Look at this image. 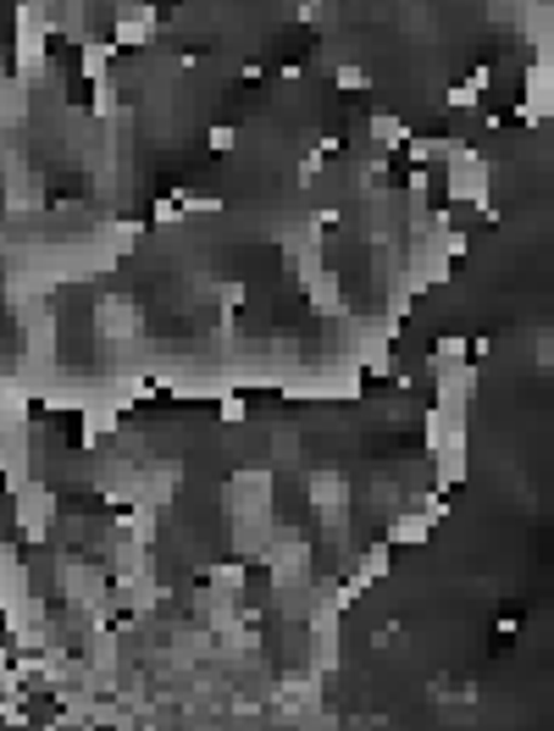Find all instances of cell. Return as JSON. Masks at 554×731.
<instances>
[{
    "instance_id": "obj_17",
    "label": "cell",
    "mask_w": 554,
    "mask_h": 731,
    "mask_svg": "<svg viewBox=\"0 0 554 731\" xmlns=\"http://www.w3.org/2000/svg\"><path fill=\"white\" fill-rule=\"evenodd\" d=\"M333 83H339L344 94H361V89H372V72L355 67V61H344V67H333Z\"/></svg>"
},
{
    "instance_id": "obj_18",
    "label": "cell",
    "mask_w": 554,
    "mask_h": 731,
    "mask_svg": "<svg viewBox=\"0 0 554 731\" xmlns=\"http://www.w3.org/2000/svg\"><path fill=\"white\" fill-rule=\"evenodd\" d=\"M94 89V117L100 122H111V117H122V100H117V89H111V78L105 83H89Z\"/></svg>"
},
{
    "instance_id": "obj_9",
    "label": "cell",
    "mask_w": 554,
    "mask_h": 731,
    "mask_svg": "<svg viewBox=\"0 0 554 731\" xmlns=\"http://www.w3.org/2000/svg\"><path fill=\"white\" fill-rule=\"evenodd\" d=\"M117 50H122L117 39H105V33H83V39H78V72H83V83H105Z\"/></svg>"
},
{
    "instance_id": "obj_11",
    "label": "cell",
    "mask_w": 554,
    "mask_h": 731,
    "mask_svg": "<svg viewBox=\"0 0 554 731\" xmlns=\"http://www.w3.org/2000/svg\"><path fill=\"white\" fill-rule=\"evenodd\" d=\"M477 393V361H461L450 366V371H433V399H444V404H466Z\"/></svg>"
},
{
    "instance_id": "obj_16",
    "label": "cell",
    "mask_w": 554,
    "mask_h": 731,
    "mask_svg": "<svg viewBox=\"0 0 554 731\" xmlns=\"http://www.w3.org/2000/svg\"><path fill=\"white\" fill-rule=\"evenodd\" d=\"M461 361H472V344H466V339H455V333H450V339H439V344H433V356H427L433 371H450V366H461Z\"/></svg>"
},
{
    "instance_id": "obj_6",
    "label": "cell",
    "mask_w": 554,
    "mask_h": 731,
    "mask_svg": "<svg viewBox=\"0 0 554 731\" xmlns=\"http://www.w3.org/2000/svg\"><path fill=\"white\" fill-rule=\"evenodd\" d=\"M122 410H128V399H83V404H78V443L94 449L105 432L122 427Z\"/></svg>"
},
{
    "instance_id": "obj_10",
    "label": "cell",
    "mask_w": 554,
    "mask_h": 731,
    "mask_svg": "<svg viewBox=\"0 0 554 731\" xmlns=\"http://www.w3.org/2000/svg\"><path fill=\"white\" fill-rule=\"evenodd\" d=\"M305 300H311L316 317H344V278H339L333 267H316V272L305 278Z\"/></svg>"
},
{
    "instance_id": "obj_7",
    "label": "cell",
    "mask_w": 554,
    "mask_h": 731,
    "mask_svg": "<svg viewBox=\"0 0 554 731\" xmlns=\"http://www.w3.org/2000/svg\"><path fill=\"white\" fill-rule=\"evenodd\" d=\"M433 532H439V515H427L422 504H405V510L389 521L383 538H389L394 549H422V543H433Z\"/></svg>"
},
{
    "instance_id": "obj_3",
    "label": "cell",
    "mask_w": 554,
    "mask_h": 731,
    "mask_svg": "<svg viewBox=\"0 0 554 731\" xmlns=\"http://www.w3.org/2000/svg\"><path fill=\"white\" fill-rule=\"evenodd\" d=\"M516 117H522V128L554 122V67H544L538 56H533L527 72H522V106H516Z\"/></svg>"
},
{
    "instance_id": "obj_20",
    "label": "cell",
    "mask_w": 554,
    "mask_h": 731,
    "mask_svg": "<svg viewBox=\"0 0 554 731\" xmlns=\"http://www.w3.org/2000/svg\"><path fill=\"white\" fill-rule=\"evenodd\" d=\"M205 577H211V588H216V593H239L244 565H216V571H205Z\"/></svg>"
},
{
    "instance_id": "obj_12",
    "label": "cell",
    "mask_w": 554,
    "mask_h": 731,
    "mask_svg": "<svg viewBox=\"0 0 554 731\" xmlns=\"http://www.w3.org/2000/svg\"><path fill=\"white\" fill-rule=\"evenodd\" d=\"M311 504H316V515L322 521H344V510H350V488L333 477V471H322V477H311Z\"/></svg>"
},
{
    "instance_id": "obj_2",
    "label": "cell",
    "mask_w": 554,
    "mask_h": 731,
    "mask_svg": "<svg viewBox=\"0 0 554 731\" xmlns=\"http://www.w3.org/2000/svg\"><path fill=\"white\" fill-rule=\"evenodd\" d=\"M44 0H22L17 6V78H39L44 72Z\"/></svg>"
},
{
    "instance_id": "obj_1",
    "label": "cell",
    "mask_w": 554,
    "mask_h": 731,
    "mask_svg": "<svg viewBox=\"0 0 554 731\" xmlns=\"http://www.w3.org/2000/svg\"><path fill=\"white\" fill-rule=\"evenodd\" d=\"M488 194H494V167H488V156H477V150L466 144L455 161H444V200H450V206H488Z\"/></svg>"
},
{
    "instance_id": "obj_21",
    "label": "cell",
    "mask_w": 554,
    "mask_h": 731,
    "mask_svg": "<svg viewBox=\"0 0 554 731\" xmlns=\"http://www.w3.org/2000/svg\"><path fill=\"white\" fill-rule=\"evenodd\" d=\"M216 399H222V404H216V410H222V421H228V427H239V421H244V415H250V404H244V399H239V393H216Z\"/></svg>"
},
{
    "instance_id": "obj_8",
    "label": "cell",
    "mask_w": 554,
    "mask_h": 731,
    "mask_svg": "<svg viewBox=\"0 0 554 731\" xmlns=\"http://www.w3.org/2000/svg\"><path fill=\"white\" fill-rule=\"evenodd\" d=\"M155 6H139V0H128V11H117V28H111V39L122 44V50H139V44H150L155 39Z\"/></svg>"
},
{
    "instance_id": "obj_4",
    "label": "cell",
    "mask_w": 554,
    "mask_h": 731,
    "mask_svg": "<svg viewBox=\"0 0 554 731\" xmlns=\"http://www.w3.org/2000/svg\"><path fill=\"white\" fill-rule=\"evenodd\" d=\"M17 493V527H22V538L28 543H44L50 538V521H56V493L50 488H39V482H22V488H11Z\"/></svg>"
},
{
    "instance_id": "obj_15",
    "label": "cell",
    "mask_w": 554,
    "mask_h": 731,
    "mask_svg": "<svg viewBox=\"0 0 554 731\" xmlns=\"http://www.w3.org/2000/svg\"><path fill=\"white\" fill-rule=\"evenodd\" d=\"M366 128H372V144H377V150H389V156H394V150H405V144L416 139V133H411V122H405V117H394V111H377Z\"/></svg>"
},
{
    "instance_id": "obj_14",
    "label": "cell",
    "mask_w": 554,
    "mask_h": 731,
    "mask_svg": "<svg viewBox=\"0 0 554 731\" xmlns=\"http://www.w3.org/2000/svg\"><path fill=\"white\" fill-rule=\"evenodd\" d=\"M488 83H494V67H477L472 78H461V83L444 94V106H450V111H477L483 94H488Z\"/></svg>"
},
{
    "instance_id": "obj_23",
    "label": "cell",
    "mask_w": 554,
    "mask_h": 731,
    "mask_svg": "<svg viewBox=\"0 0 554 731\" xmlns=\"http://www.w3.org/2000/svg\"><path fill=\"white\" fill-rule=\"evenodd\" d=\"M233 144H239V139H233V128H228V122H222V128H211V150H233Z\"/></svg>"
},
{
    "instance_id": "obj_22",
    "label": "cell",
    "mask_w": 554,
    "mask_h": 731,
    "mask_svg": "<svg viewBox=\"0 0 554 731\" xmlns=\"http://www.w3.org/2000/svg\"><path fill=\"white\" fill-rule=\"evenodd\" d=\"M216 300H222L228 311H233V306H244V283H222V289H216Z\"/></svg>"
},
{
    "instance_id": "obj_5",
    "label": "cell",
    "mask_w": 554,
    "mask_h": 731,
    "mask_svg": "<svg viewBox=\"0 0 554 731\" xmlns=\"http://www.w3.org/2000/svg\"><path fill=\"white\" fill-rule=\"evenodd\" d=\"M422 438H427V454H433V449H455V443H466V438H472V415H466V404H444V399H433V410H427V421H422Z\"/></svg>"
},
{
    "instance_id": "obj_19",
    "label": "cell",
    "mask_w": 554,
    "mask_h": 731,
    "mask_svg": "<svg viewBox=\"0 0 554 731\" xmlns=\"http://www.w3.org/2000/svg\"><path fill=\"white\" fill-rule=\"evenodd\" d=\"M405 194H411V206H416V211H427V194H433V172H427V167L405 172Z\"/></svg>"
},
{
    "instance_id": "obj_13",
    "label": "cell",
    "mask_w": 554,
    "mask_h": 731,
    "mask_svg": "<svg viewBox=\"0 0 554 731\" xmlns=\"http://www.w3.org/2000/svg\"><path fill=\"white\" fill-rule=\"evenodd\" d=\"M466 477H472V454H466V443H455V449H433V488L455 493Z\"/></svg>"
}]
</instances>
